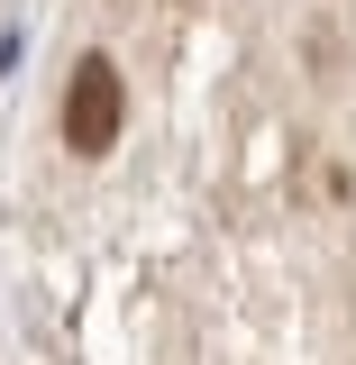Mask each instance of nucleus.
I'll list each match as a JSON object with an SVG mask.
<instances>
[{
	"label": "nucleus",
	"instance_id": "1",
	"mask_svg": "<svg viewBox=\"0 0 356 365\" xmlns=\"http://www.w3.org/2000/svg\"><path fill=\"white\" fill-rule=\"evenodd\" d=\"M119 119H128L119 64H110V55H83L73 83H64V146H73V155H110V146H119Z\"/></svg>",
	"mask_w": 356,
	"mask_h": 365
}]
</instances>
